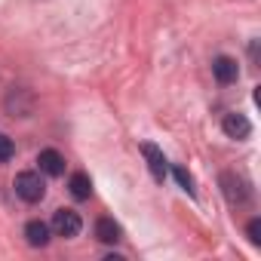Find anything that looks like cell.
<instances>
[{
  "label": "cell",
  "mask_w": 261,
  "mask_h": 261,
  "mask_svg": "<svg viewBox=\"0 0 261 261\" xmlns=\"http://www.w3.org/2000/svg\"><path fill=\"white\" fill-rule=\"evenodd\" d=\"M212 74H215V80H218L221 86H230V83L240 80V65H237V59H230V56H215V59H212Z\"/></svg>",
  "instance_id": "52a82bcc"
},
{
  "label": "cell",
  "mask_w": 261,
  "mask_h": 261,
  "mask_svg": "<svg viewBox=\"0 0 261 261\" xmlns=\"http://www.w3.org/2000/svg\"><path fill=\"white\" fill-rule=\"evenodd\" d=\"M221 129H224V136H227V139H237V142H246V139L252 136V123H249V117L240 114V111L224 114Z\"/></svg>",
  "instance_id": "277c9868"
},
{
  "label": "cell",
  "mask_w": 261,
  "mask_h": 261,
  "mask_svg": "<svg viewBox=\"0 0 261 261\" xmlns=\"http://www.w3.org/2000/svg\"><path fill=\"white\" fill-rule=\"evenodd\" d=\"M249 56H252V62H258V40L249 43Z\"/></svg>",
  "instance_id": "9a60e30c"
},
{
  "label": "cell",
  "mask_w": 261,
  "mask_h": 261,
  "mask_svg": "<svg viewBox=\"0 0 261 261\" xmlns=\"http://www.w3.org/2000/svg\"><path fill=\"white\" fill-rule=\"evenodd\" d=\"M13 188H16V197L25 203H40L46 197V181L40 178V172H19Z\"/></svg>",
  "instance_id": "6da1fadb"
},
{
  "label": "cell",
  "mask_w": 261,
  "mask_h": 261,
  "mask_svg": "<svg viewBox=\"0 0 261 261\" xmlns=\"http://www.w3.org/2000/svg\"><path fill=\"white\" fill-rule=\"evenodd\" d=\"M49 227H53V233H56V237L71 240V237H77V233H80L83 221H80V215H77L74 209H56V212H53Z\"/></svg>",
  "instance_id": "3957f363"
},
{
  "label": "cell",
  "mask_w": 261,
  "mask_h": 261,
  "mask_svg": "<svg viewBox=\"0 0 261 261\" xmlns=\"http://www.w3.org/2000/svg\"><path fill=\"white\" fill-rule=\"evenodd\" d=\"M49 233H53V227L46 224V221H28L25 224V240H28V246H34V249H43V246H49Z\"/></svg>",
  "instance_id": "30bf717a"
},
{
  "label": "cell",
  "mask_w": 261,
  "mask_h": 261,
  "mask_svg": "<svg viewBox=\"0 0 261 261\" xmlns=\"http://www.w3.org/2000/svg\"><path fill=\"white\" fill-rule=\"evenodd\" d=\"M172 175H175V181L181 185V191H188V194L194 197V191H197V188H194V178H191V172H188L185 166H175V169H172Z\"/></svg>",
  "instance_id": "7c38bea8"
},
{
  "label": "cell",
  "mask_w": 261,
  "mask_h": 261,
  "mask_svg": "<svg viewBox=\"0 0 261 261\" xmlns=\"http://www.w3.org/2000/svg\"><path fill=\"white\" fill-rule=\"evenodd\" d=\"M142 154H145V160H148V169H151L154 181H166V175H169V163H166L163 151H160L157 145H151V142H142Z\"/></svg>",
  "instance_id": "8992f818"
},
{
  "label": "cell",
  "mask_w": 261,
  "mask_h": 261,
  "mask_svg": "<svg viewBox=\"0 0 261 261\" xmlns=\"http://www.w3.org/2000/svg\"><path fill=\"white\" fill-rule=\"evenodd\" d=\"M13 157H16V142L0 133V163H10Z\"/></svg>",
  "instance_id": "4fadbf2b"
},
{
  "label": "cell",
  "mask_w": 261,
  "mask_h": 261,
  "mask_svg": "<svg viewBox=\"0 0 261 261\" xmlns=\"http://www.w3.org/2000/svg\"><path fill=\"white\" fill-rule=\"evenodd\" d=\"M120 237H123V230H120V224H117L114 218L101 215V218L95 221V240H98V243L114 246V243H120Z\"/></svg>",
  "instance_id": "9c48e42d"
},
{
  "label": "cell",
  "mask_w": 261,
  "mask_h": 261,
  "mask_svg": "<svg viewBox=\"0 0 261 261\" xmlns=\"http://www.w3.org/2000/svg\"><path fill=\"white\" fill-rule=\"evenodd\" d=\"M7 111L13 114V117H28L31 111H34V95L28 92V89H22V86H13L10 92H7Z\"/></svg>",
  "instance_id": "5b68a950"
},
{
  "label": "cell",
  "mask_w": 261,
  "mask_h": 261,
  "mask_svg": "<svg viewBox=\"0 0 261 261\" xmlns=\"http://www.w3.org/2000/svg\"><path fill=\"white\" fill-rule=\"evenodd\" d=\"M68 191H71L74 200H89V197H92V178H89L86 172H74V175L68 178Z\"/></svg>",
  "instance_id": "8fae6325"
},
{
  "label": "cell",
  "mask_w": 261,
  "mask_h": 261,
  "mask_svg": "<svg viewBox=\"0 0 261 261\" xmlns=\"http://www.w3.org/2000/svg\"><path fill=\"white\" fill-rule=\"evenodd\" d=\"M221 191H224V197H227L230 206H243V203L252 200V188H249V181L240 178V175H233V172H224V175H221Z\"/></svg>",
  "instance_id": "7a4b0ae2"
},
{
  "label": "cell",
  "mask_w": 261,
  "mask_h": 261,
  "mask_svg": "<svg viewBox=\"0 0 261 261\" xmlns=\"http://www.w3.org/2000/svg\"><path fill=\"white\" fill-rule=\"evenodd\" d=\"M246 233H249V243L258 246V243H261V218H252L249 227H246Z\"/></svg>",
  "instance_id": "5bb4252c"
},
{
  "label": "cell",
  "mask_w": 261,
  "mask_h": 261,
  "mask_svg": "<svg viewBox=\"0 0 261 261\" xmlns=\"http://www.w3.org/2000/svg\"><path fill=\"white\" fill-rule=\"evenodd\" d=\"M37 163H40V172H43V175H49V178L65 175V157H62L59 151H53V148L40 151V154H37Z\"/></svg>",
  "instance_id": "ba28073f"
}]
</instances>
